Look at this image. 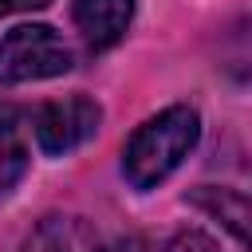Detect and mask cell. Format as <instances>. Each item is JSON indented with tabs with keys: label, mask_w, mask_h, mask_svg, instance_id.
Wrapping results in <instances>:
<instances>
[{
	"label": "cell",
	"mask_w": 252,
	"mask_h": 252,
	"mask_svg": "<svg viewBox=\"0 0 252 252\" xmlns=\"http://www.w3.org/2000/svg\"><path fill=\"white\" fill-rule=\"evenodd\" d=\"M24 252H102V248L83 217H43L24 240Z\"/></svg>",
	"instance_id": "5b68a950"
},
{
	"label": "cell",
	"mask_w": 252,
	"mask_h": 252,
	"mask_svg": "<svg viewBox=\"0 0 252 252\" xmlns=\"http://www.w3.org/2000/svg\"><path fill=\"white\" fill-rule=\"evenodd\" d=\"M98 122H102V106L94 98L67 94V98L43 102L35 110V142L43 154L59 158V154H71L75 146L91 142L98 134Z\"/></svg>",
	"instance_id": "3957f363"
},
{
	"label": "cell",
	"mask_w": 252,
	"mask_h": 252,
	"mask_svg": "<svg viewBox=\"0 0 252 252\" xmlns=\"http://www.w3.org/2000/svg\"><path fill=\"white\" fill-rule=\"evenodd\" d=\"M193 205H201L209 217H220L224 228H228L240 244L248 240V228H244V220H248V197H244L240 189H213V185H201V189L193 193Z\"/></svg>",
	"instance_id": "52a82bcc"
},
{
	"label": "cell",
	"mask_w": 252,
	"mask_h": 252,
	"mask_svg": "<svg viewBox=\"0 0 252 252\" xmlns=\"http://www.w3.org/2000/svg\"><path fill=\"white\" fill-rule=\"evenodd\" d=\"M51 0H0V16H12V12H32V8H47Z\"/></svg>",
	"instance_id": "9c48e42d"
},
{
	"label": "cell",
	"mask_w": 252,
	"mask_h": 252,
	"mask_svg": "<svg viewBox=\"0 0 252 252\" xmlns=\"http://www.w3.org/2000/svg\"><path fill=\"white\" fill-rule=\"evenodd\" d=\"M71 16H75L83 43L91 51H106L126 35L134 20V0H75Z\"/></svg>",
	"instance_id": "277c9868"
},
{
	"label": "cell",
	"mask_w": 252,
	"mask_h": 252,
	"mask_svg": "<svg viewBox=\"0 0 252 252\" xmlns=\"http://www.w3.org/2000/svg\"><path fill=\"white\" fill-rule=\"evenodd\" d=\"M28 169V138L24 114L12 102H0V193H8Z\"/></svg>",
	"instance_id": "8992f818"
},
{
	"label": "cell",
	"mask_w": 252,
	"mask_h": 252,
	"mask_svg": "<svg viewBox=\"0 0 252 252\" xmlns=\"http://www.w3.org/2000/svg\"><path fill=\"white\" fill-rule=\"evenodd\" d=\"M197 138H201V118L193 106H169V110L154 114L126 142V154H122L126 181L134 189H154L185 161V154L197 146Z\"/></svg>",
	"instance_id": "6da1fadb"
},
{
	"label": "cell",
	"mask_w": 252,
	"mask_h": 252,
	"mask_svg": "<svg viewBox=\"0 0 252 252\" xmlns=\"http://www.w3.org/2000/svg\"><path fill=\"white\" fill-rule=\"evenodd\" d=\"M165 252H220V248H217V240H209L205 232H193V228H189V232H177V236L165 244Z\"/></svg>",
	"instance_id": "ba28073f"
},
{
	"label": "cell",
	"mask_w": 252,
	"mask_h": 252,
	"mask_svg": "<svg viewBox=\"0 0 252 252\" xmlns=\"http://www.w3.org/2000/svg\"><path fill=\"white\" fill-rule=\"evenodd\" d=\"M71 71V47L47 24H20L0 43V83H32Z\"/></svg>",
	"instance_id": "7a4b0ae2"
}]
</instances>
